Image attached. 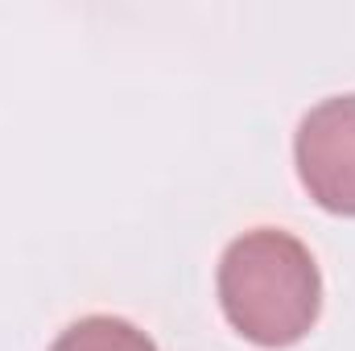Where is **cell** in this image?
<instances>
[{
	"mask_svg": "<svg viewBox=\"0 0 355 351\" xmlns=\"http://www.w3.org/2000/svg\"><path fill=\"white\" fill-rule=\"evenodd\" d=\"M219 306L257 348L302 343L322 310V277L310 248L281 228L244 232L219 261Z\"/></svg>",
	"mask_w": 355,
	"mask_h": 351,
	"instance_id": "1",
	"label": "cell"
},
{
	"mask_svg": "<svg viewBox=\"0 0 355 351\" xmlns=\"http://www.w3.org/2000/svg\"><path fill=\"white\" fill-rule=\"evenodd\" d=\"M293 162L322 211L355 219V95H331L302 116Z\"/></svg>",
	"mask_w": 355,
	"mask_h": 351,
	"instance_id": "2",
	"label": "cell"
},
{
	"mask_svg": "<svg viewBox=\"0 0 355 351\" xmlns=\"http://www.w3.org/2000/svg\"><path fill=\"white\" fill-rule=\"evenodd\" d=\"M50 351H157V343L137 331L132 323L124 318H112V314H91L71 323Z\"/></svg>",
	"mask_w": 355,
	"mask_h": 351,
	"instance_id": "3",
	"label": "cell"
}]
</instances>
